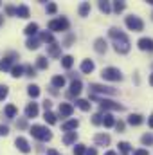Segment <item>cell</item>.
Masks as SVG:
<instances>
[{
  "instance_id": "obj_1",
  "label": "cell",
  "mask_w": 153,
  "mask_h": 155,
  "mask_svg": "<svg viewBox=\"0 0 153 155\" xmlns=\"http://www.w3.org/2000/svg\"><path fill=\"white\" fill-rule=\"evenodd\" d=\"M108 35H110V38L114 40L115 52H119V54H126V52H130V40H128V36H126L121 29H117V27H110Z\"/></svg>"
},
{
  "instance_id": "obj_2",
  "label": "cell",
  "mask_w": 153,
  "mask_h": 155,
  "mask_svg": "<svg viewBox=\"0 0 153 155\" xmlns=\"http://www.w3.org/2000/svg\"><path fill=\"white\" fill-rule=\"evenodd\" d=\"M31 135H33L34 139L41 141V143H47V141L52 139L50 130H49L47 126H41V124H33V126H31Z\"/></svg>"
},
{
  "instance_id": "obj_3",
  "label": "cell",
  "mask_w": 153,
  "mask_h": 155,
  "mask_svg": "<svg viewBox=\"0 0 153 155\" xmlns=\"http://www.w3.org/2000/svg\"><path fill=\"white\" fill-rule=\"evenodd\" d=\"M101 76L106 81H121L122 79V72L119 69H115V67H106V69L101 71Z\"/></svg>"
},
{
  "instance_id": "obj_4",
  "label": "cell",
  "mask_w": 153,
  "mask_h": 155,
  "mask_svg": "<svg viewBox=\"0 0 153 155\" xmlns=\"http://www.w3.org/2000/svg\"><path fill=\"white\" fill-rule=\"evenodd\" d=\"M69 29V20L67 18H54L49 22V31H54V33H60V31H67Z\"/></svg>"
},
{
  "instance_id": "obj_5",
  "label": "cell",
  "mask_w": 153,
  "mask_h": 155,
  "mask_svg": "<svg viewBox=\"0 0 153 155\" xmlns=\"http://www.w3.org/2000/svg\"><path fill=\"white\" fill-rule=\"evenodd\" d=\"M90 92H92V96H96V94L115 96V94H117V88H114V87H105V85H99V83H92V85H90Z\"/></svg>"
},
{
  "instance_id": "obj_6",
  "label": "cell",
  "mask_w": 153,
  "mask_h": 155,
  "mask_svg": "<svg viewBox=\"0 0 153 155\" xmlns=\"http://www.w3.org/2000/svg\"><path fill=\"white\" fill-rule=\"evenodd\" d=\"M126 27L128 29H132V31H135V33H141L142 29H144V22L139 18V16H126Z\"/></svg>"
},
{
  "instance_id": "obj_7",
  "label": "cell",
  "mask_w": 153,
  "mask_h": 155,
  "mask_svg": "<svg viewBox=\"0 0 153 155\" xmlns=\"http://www.w3.org/2000/svg\"><path fill=\"white\" fill-rule=\"evenodd\" d=\"M101 110H122V105L115 103V101H110V99H97Z\"/></svg>"
},
{
  "instance_id": "obj_8",
  "label": "cell",
  "mask_w": 153,
  "mask_h": 155,
  "mask_svg": "<svg viewBox=\"0 0 153 155\" xmlns=\"http://www.w3.org/2000/svg\"><path fill=\"white\" fill-rule=\"evenodd\" d=\"M15 144H16V148H18L22 153H29V152H31V146H29L27 139H24V137H16Z\"/></svg>"
},
{
  "instance_id": "obj_9",
  "label": "cell",
  "mask_w": 153,
  "mask_h": 155,
  "mask_svg": "<svg viewBox=\"0 0 153 155\" xmlns=\"http://www.w3.org/2000/svg\"><path fill=\"white\" fill-rule=\"evenodd\" d=\"M137 47L141 51H150V52H153V40L151 38H141L137 41Z\"/></svg>"
},
{
  "instance_id": "obj_10",
  "label": "cell",
  "mask_w": 153,
  "mask_h": 155,
  "mask_svg": "<svg viewBox=\"0 0 153 155\" xmlns=\"http://www.w3.org/2000/svg\"><path fill=\"white\" fill-rule=\"evenodd\" d=\"M81 90H83V83H81L79 79H72V83H70V90H69V96H70V97H72V96H77Z\"/></svg>"
},
{
  "instance_id": "obj_11",
  "label": "cell",
  "mask_w": 153,
  "mask_h": 155,
  "mask_svg": "<svg viewBox=\"0 0 153 155\" xmlns=\"http://www.w3.org/2000/svg\"><path fill=\"white\" fill-rule=\"evenodd\" d=\"M74 114V107L69 105V103H61L60 105V116L61 117H70Z\"/></svg>"
},
{
  "instance_id": "obj_12",
  "label": "cell",
  "mask_w": 153,
  "mask_h": 155,
  "mask_svg": "<svg viewBox=\"0 0 153 155\" xmlns=\"http://www.w3.org/2000/svg\"><path fill=\"white\" fill-rule=\"evenodd\" d=\"M94 143H96L97 146H108V144H110V135H106V134H97V135L94 137Z\"/></svg>"
},
{
  "instance_id": "obj_13",
  "label": "cell",
  "mask_w": 153,
  "mask_h": 155,
  "mask_svg": "<svg viewBox=\"0 0 153 155\" xmlns=\"http://www.w3.org/2000/svg\"><path fill=\"white\" fill-rule=\"evenodd\" d=\"M94 49H96V52H99V54H105L106 52V41H105V38H97L96 41H94Z\"/></svg>"
},
{
  "instance_id": "obj_14",
  "label": "cell",
  "mask_w": 153,
  "mask_h": 155,
  "mask_svg": "<svg viewBox=\"0 0 153 155\" xmlns=\"http://www.w3.org/2000/svg\"><path fill=\"white\" fill-rule=\"evenodd\" d=\"M38 116V105L36 103H29L25 107V117H36Z\"/></svg>"
},
{
  "instance_id": "obj_15",
  "label": "cell",
  "mask_w": 153,
  "mask_h": 155,
  "mask_svg": "<svg viewBox=\"0 0 153 155\" xmlns=\"http://www.w3.org/2000/svg\"><path fill=\"white\" fill-rule=\"evenodd\" d=\"M11 58H16V52H11V54H9V58H4V60L0 61V71H2V72L11 69Z\"/></svg>"
},
{
  "instance_id": "obj_16",
  "label": "cell",
  "mask_w": 153,
  "mask_h": 155,
  "mask_svg": "<svg viewBox=\"0 0 153 155\" xmlns=\"http://www.w3.org/2000/svg\"><path fill=\"white\" fill-rule=\"evenodd\" d=\"M77 126H79V121H77V119H70V121H67V123L61 124V128H63L65 132H72V130H76Z\"/></svg>"
},
{
  "instance_id": "obj_17",
  "label": "cell",
  "mask_w": 153,
  "mask_h": 155,
  "mask_svg": "<svg viewBox=\"0 0 153 155\" xmlns=\"http://www.w3.org/2000/svg\"><path fill=\"white\" fill-rule=\"evenodd\" d=\"M60 47L61 45H58V43H50L49 47H47V52H49V56H52V58H60Z\"/></svg>"
},
{
  "instance_id": "obj_18",
  "label": "cell",
  "mask_w": 153,
  "mask_h": 155,
  "mask_svg": "<svg viewBox=\"0 0 153 155\" xmlns=\"http://www.w3.org/2000/svg\"><path fill=\"white\" fill-rule=\"evenodd\" d=\"M94 69H96V65H94V61H90V60H85V61L81 63V72H85V74H90Z\"/></svg>"
},
{
  "instance_id": "obj_19",
  "label": "cell",
  "mask_w": 153,
  "mask_h": 155,
  "mask_svg": "<svg viewBox=\"0 0 153 155\" xmlns=\"http://www.w3.org/2000/svg\"><path fill=\"white\" fill-rule=\"evenodd\" d=\"M141 123H142V116L141 114H132L128 117V124H132V126H139Z\"/></svg>"
},
{
  "instance_id": "obj_20",
  "label": "cell",
  "mask_w": 153,
  "mask_h": 155,
  "mask_svg": "<svg viewBox=\"0 0 153 155\" xmlns=\"http://www.w3.org/2000/svg\"><path fill=\"white\" fill-rule=\"evenodd\" d=\"M76 139H77V134L76 132H67V135L63 137V144H72V143H76Z\"/></svg>"
},
{
  "instance_id": "obj_21",
  "label": "cell",
  "mask_w": 153,
  "mask_h": 155,
  "mask_svg": "<svg viewBox=\"0 0 153 155\" xmlns=\"http://www.w3.org/2000/svg\"><path fill=\"white\" fill-rule=\"evenodd\" d=\"M16 16L18 18H27L29 16V7L27 5H18L16 7Z\"/></svg>"
},
{
  "instance_id": "obj_22",
  "label": "cell",
  "mask_w": 153,
  "mask_h": 155,
  "mask_svg": "<svg viewBox=\"0 0 153 155\" xmlns=\"http://www.w3.org/2000/svg\"><path fill=\"white\" fill-rule=\"evenodd\" d=\"M27 94H29L33 99H34V97H38V96H40V87H38V85H29V87H27Z\"/></svg>"
},
{
  "instance_id": "obj_23",
  "label": "cell",
  "mask_w": 153,
  "mask_h": 155,
  "mask_svg": "<svg viewBox=\"0 0 153 155\" xmlns=\"http://www.w3.org/2000/svg\"><path fill=\"white\" fill-rule=\"evenodd\" d=\"M27 36H34L36 33H38V24H29L27 27H25V31H24Z\"/></svg>"
},
{
  "instance_id": "obj_24",
  "label": "cell",
  "mask_w": 153,
  "mask_h": 155,
  "mask_svg": "<svg viewBox=\"0 0 153 155\" xmlns=\"http://www.w3.org/2000/svg\"><path fill=\"white\" fill-rule=\"evenodd\" d=\"M72 65H74V58L72 56H63L61 58V67L63 69H70Z\"/></svg>"
},
{
  "instance_id": "obj_25",
  "label": "cell",
  "mask_w": 153,
  "mask_h": 155,
  "mask_svg": "<svg viewBox=\"0 0 153 155\" xmlns=\"http://www.w3.org/2000/svg\"><path fill=\"white\" fill-rule=\"evenodd\" d=\"M76 107H79L83 112H88L90 110V103L86 99H76Z\"/></svg>"
},
{
  "instance_id": "obj_26",
  "label": "cell",
  "mask_w": 153,
  "mask_h": 155,
  "mask_svg": "<svg viewBox=\"0 0 153 155\" xmlns=\"http://www.w3.org/2000/svg\"><path fill=\"white\" fill-rule=\"evenodd\" d=\"M63 85H65V78L63 76H54L52 78V87H54V88H61Z\"/></svg>"
},
{
  "instance_id": "obj_27",
  "label": "cell",
  "mask_w": 153,
  "mask_h": 155,
  "mask_svg": "<svg viewBox=\"0 0 153 155\" xmlns=\"http://www.w3.org/2000/svg\"><path fill=\"white\" fill-rule=\"evenodd\" d=\"M90 13V2H83L79 5V16H86Z\"/></svg>"
},
{
  "instance_id": "obj_28",
  "label": "cell",
  "mask_w": 153,
  "mask_h": 155,
  "mask_svg": "<svg viewBox=\"0 0 153 155\" xmlns=\"http://www.w3.org/2000/svg\"><path fill=\"white\" fill-rule=\"evenodd\" d=\"M103 124H105L106 128H112L115 124V119L110 116V114H105V116H103Z\"/></svg>"
},
{
  "instance_id": "obj_29",
  "label": "cell",
  "mask_w": 153,
  "mask_h": 155,
  "mask_svg": "<svg viewBox=\"0 0 153 155\" xmlns=\"http://www.w3.org/2000/svg\"><path fill=\"white\" fill-rule=\"evenodd\" d=\"M11 76H13V78H20V76H24V67H22V65L11 67Z\"/></svg>"
},
{
  "instance_id": "obj_30",
  "label": "cell",
  "mask_w": 153,
  "mask_h": 155,
  "mask_svg": "<svg viewBox=\"0 0 153 155\" xmlns=\"http://www.w3.org/2000/svg\"><path fill=\"white\" fill-rule=\"evenodd\" d=\"M4 114H5V117H15L16 116V107L15 105H7L4 108Z\"/></svg>"
},
{
  "instance_id": "obj_31",
  "label": "cell",
  "mask_w": 153,
  "mask_h": 155,
  "mask_svg": "<svg viewBox=\"0 0 153 155\" xmlns=\"http://www.w3.org/2000/svg\"><path fill=\"white\" fill-rule=\"evenodd\" d=\"M36 67H38V69H47V67H49V61H47V58H45V56L36 58Z\"/></svg>"
},
{
  "instance_id": "obj_32",
  "label": "cell",
  "mask_w": 153,
  "mask_h": 155,
  "mask_svg": "<svg viewBox=\"0 0 153 155\" xmlns=\"http://www.w3.org/2000/svg\"><path fill=\"white\" fill-rule=\"evenodd\" d=\"M25 45H27V49L34 51V49H38V47H40V40H36V38H29Z\"/></svg>"
},
{
  "instance_id": "obj_33",
  "label": "cell",
  "mask_w": 153,
  "mask_h": 155,
  "mask_svg": "<svg viewBox=\"0 0 153 155\" xmlns=\"http://www.w3.org/2000/svg\"><path fill=\"white\" fill-rule=\"evenodd\" d=\"M119 152H121L122 155H128L130 152H132V148H130V144H128V143H124V141H122V143H119Z\"/></svg>"
},
{
  "instance_id": "obj_34",
  "label": "cell",
  "mask_w": 153,
  "mask_h": 155,
  "mask_svg": "<svg viewBox=\"0 0 153 155\" xmlns=\"http://www.w3.org/2000/svg\"><path fill=\"white\" fill-rule=\"evenodd\" d=\"M141 143H142L144 146H150V144H153V135H151V134H144V135L141 137Z\"/></svg>"
},
{
  "instance_id": "obj_35",
  "label": "cell",
  "mask_w": 153,
  "mask_h": 155,
  "mask_svg": "<svg viewBox=\"0 0 153 155\" xmlns=\"http://www.w3.org/2000/svg\"><path fill=\"white\" fill-rule=\"evenodd\" d=\"M40 40H43V41H47V43H54L52 33H41V35H40Z\"/></svg>"
},
{
  "instance_id": "obj_36",
  "label": "cell",
  "mask_w": 153,
  "mask_h": 155,
  "mask_svg": "<svg viewBox=\"0 0 153 155\" xmlns=\"http://www.w3.org/2000/svg\"><path fill=\"white\" fill-rule=\"evenodd\" d=\"M85 152H86L85 144H76L74 146V155H85Z\"/></svg>"
},
{
  "instance_id": "obj_37",
  "label": "cell",
  "mask_w": 153,
  "mask_h": 155,
  "mask_svg": "<svg viewBox=\"0 0 153 155\" xmlns=\"http://www.w3.org/2000/svg\"><path fill=\"white\" fill-rule=\"evenodd\" d=\"M45 121H47L49 124H56V116H54L52 112H45Z\"/></svg>"
},
{
  "instance_id": "obj_38",
  "label": "cell",
  "mask_w": 153,
  "mask_h": 155,
  "mask_svg": "<svg viewBox=\"0 0 153 155\" xmlns=\"http://www.w3.org/2000/svg\"><path fill=\"white\" fill-rule=\"evenodd\" d=\"M7 94H9V88L5 85H0V101H4L7 97Z\"/></svg>"
},
{
  "instance_id": "obj_39",
  "label": "cell",
  "mask_w": 153,
  "mask_h": 155,
  "mask_svg": "<svg viewBox=\"0 0 153 155\" xmlns=\"http://www.w3.org/2000/svg\"><path fill=\"white\" fill-rule=\"evenodd\" d=\"M92 124H103V116L101 114H94V117H92Z\"/></svg>"
},
{
  "instance_id": "obj_40",
  "label": "cell",
  "mask_w": 153,
  "mask_h": 155,
  "mask_svg": "<svg viewBox=\"0 0 153 155\" xmlns=\"http://www.w3.org/2000/svg\"><path fill=\"white\" fill-rule=\"evenodd\" d=\"M99 9L106 15V13H110V4L108 2H99Z\"/></svg>"
},
{
  "instance_id": "obj_41",
  "label": "cell",
  "mask_w": 153,
  "mask_h": 155,
  "mask_svg": "<svg viewBox=\"0 0 153 155\" xmlns=\"http://www.w3.org/2000/svg\"><path fill=\"white\" fill-rule=\"evenodd\" d=\"M114 11H115V13L124 11V2H115V4H114Z\"/></svg>"
},
{
  "instance_id": "obj_42",
  "label": "cell",
  "mask_w": 153,
  "mask_h": 155,
  "mask_svg": "<svg viewBox=\"0 0 153 155\" xmlns=\"http://www.w3.org/2000/svg\"><path fill=\"white\" fill-rule=\"evenodd\" d=\"M56 11H58V5L56 4H47V13L49 15H54Z\"/></svg>"
},
{
  "instance_id": "obj_43",
  "label": "cell",
  "mask_w": 153,
  "mask_h": 155,
  "mask_svg": "<svg viewBox=\"0 0 153 155\" xmlns=\"http://www.w3.org/2000/svg\"><path fill=\"white\" fill-rule=\"evenodd\" d=\"M24 71H25V72H27V76H36V71H34V69H33V67H31V65H27V67H24Z\"/></svg>"
},
{
  "instance_id": "obj_44",
  "label": "cell",
  "mask_w": 153,
  "mask_h": 155,
  "mask_svg": "<svg viewBox=\"0 0 153 155\" xmlns=\"http://www.w3.org/2000/svg\"><path fill=\"white\" fill-rule=\"evenodd\" d=\"M114 126H115V130H117V132H124V123H122V121H117Z\"/></svg>"
},
{
  "instance_id": "obj_45",
  "label": "cell",
  "mask_w": 153,
  "mask_h": 155,
  "mask_svg": "<svg viewBox=\"0 0 153 155\" xmlns=\"http://www.w3.org/2000/svg\"><path fill=\"white\" fill-rule=\"evenodd\" d=\"M50 107H52V103H50L49 99H45V101H43V108H45V112H50Z\"/></svg>"
},
{
  "instance_id": "obj_46",
  "label": "cell",
  "mask_w": 153,
  "mask_h": 155,
  "mask_svg": "<svg viewBox=\"0 0 153 155\" xmlns=\"http://www.w3.org/2000/svg\"><path fill=\"white\" fill-rule=\"evenodd\" d=\"M9 134V128L5 124H0V135H7Z\"/></svg>"
},
{
  "instance_id": "obj_47",
  "label": "cell",
  "mask_w": 153,
  "mask_h": 155,
  "mask_svg": "<svg viewBox=\"0 0 153 155\" xmlns=\"http://www.w3.org/2000/svg\"><path fill=\"white\" fill-rule=\"evenodd\" d=\"M5 13H7V15H16V9H15L13 5H7V7H5Z\"/></svg>"
},
{
  "instance_id": "obj_48",
  "label": "cell",
  "mask_w": 153,
  "mask_h": 155,
  "mask_svg": "<svg viewBox=\"0 0 153 155\" xmlns=\"http://www.w3.org/2000/svg\"><path fill=\"white\" fill-rule=\"evenodd\" d=\"M16 126H18V128H22V130H24V128H25V126H27V121H25V119H20V121H18V123H16Z\"/></svg>"
},
{
  "instance_id": "obj_49",
  "label": "cell",
  "mask_w": 153,
  "mask_h": 155,
  "mask_svg": "<svg viewBox=\"0 0 153 155\" xmlns=\"http://www.w3.org/2000/svg\"><path fill=\"white\" fill-rule=\"evenodd\" d=\"M85 155H97V150H96V148H88V150L85 152Z\"/></svg>"
},
{
  "instance_id": "obj_50",
  "label": "cell",
  "mask_w": 153,
  "mask_h": 155,
  "mask_svg": "<svg viewBox=\"0 0 153 155\" xmlns=\"http://www.w3.org/2000/svg\"><path fill=\"white\" fill-rule=\"evenodd\" d=\"M133 155H148V150H137L133 152Z\"/></svg>"
},
{
  "instance_id": "obj_51",
  "label": "cell",
  "mask_w": 153,
  "mask_h": 155,
  "mask_svg": "<svg viewBox=\"0 0 153 155\" xmlns=\"http://www.w3.org/2000/svg\"><path fill=\"white\" fill-rule=\"evenodd\" d=\"M47 155H60V152H56V150L50 148V150H47Z\"/></svg>"
},
{
  "instance_id": "obj_52",
  "label": "cell",
  "mask_w": 153,
  "mask_h": 155,
  "mask_svg": "<svg viewBox=\"0 0 153 155\" xmlns=\"http://www.w3.org/2000/svg\"><path fill=\"white\" fill-rule=\"evenodd\" d=\"M148 124H150V128H153V114L150 116V121H148Z\"/></svg>"
},
{
  "instance_id": "obj_53",
  "label": "cell",
  "mask_w": 153,
  "mask_h": 155,
  "mask_svg": "<svg viewBox=\"0 0 153 155\" xmlns=\"http://www.w3.org/2000/svg\"><path fill=\"white\" fill-rule=\"evenodd\" d=\"M105 155H117V153H115V152H106Z\"/></svg>"
},
{
  "instance_id": "obj_54",
  "label": "cell",
  "mask_w": 153,
  "mask_h": 155,
  "mask_svg": "<svg viewBox=\"0 0 153 155\" xmlns=\"http://www.w3.org/2000/svg\"><path fill=\"white\" fill-rule=\"evenodd\" d=\"M150 85L153 87V74H151V78H150Z\"/></svg>"
},
{
  "instance_id": "obj_55",
  "label": "cell",
  "mask_w": 153,
  "mask_h": 155,
  "mask_svg": "<svg viewBox=\"0 0 153 155\" xmlns=\"http://www.w3.org/2000/svg\"><path fill=\"white\" fill-rule=\"evenodd\" d=\"M148 2H150V4H151V5H153V0H148Z\"/></svg>"
},
{
  "instance_id": "obj_56",
  "label": "cell",
  "mask_w": 153,
  "mask_h": 155,
  "mask_svg": "<svg viewBox=\"0 0 153 155\" xmlns=\"http://www.w3.org/2000/svg\"><path fill=\"white\" fill-rule=\"evenodd\" d=\"M2 22H4V20H2V16H0V24H2Z\"/></svg>"
},
{
  "instance_id": "obj_57",
  "label": "cell",
  "mask_w": 153,
  "mask_h": 155,
  "mask_svg": "<svg viewBox=\"0 0 153 155\" xmlns=\"http://www.w3.org/2000/svg\"><path fill=\"white\" fill-rule=\"evenodd\" d=\"M151 18H153V15H151Z\"/></svg>"
}]
</instances>
